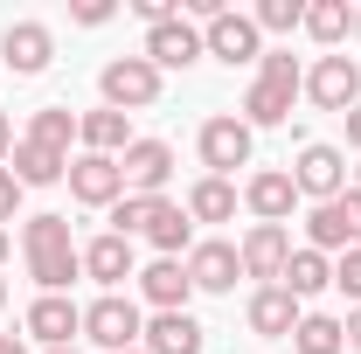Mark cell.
I'll return each mask as SVG.
<instances>
[{"label": "cell", "mask_w": 361, "mask_h": 354, "mask_svg": "<svg viewBox=\"0 0 361 354\" xmlns=\"http://www.w3.org/2000/svg\"><path fill=\"white\" fill-rule=\"evenodd\" d=\"M21 139L70 153V139H77V111H70V104H42V111H28V133H21Z\"/></svg>", "instance_id": "cell-29"}, {"label": "cell", "mask_w": 361, "mask_h": 354, "mask_svg": "<svg viewBox=\"0 0 361 354\" xmlns=\"http://www.w3.org/2000/svg\"><path fill=\"white\" fill-rule=\"evenodd\" d=\"M306 35L334 56V49L355 35V0H306Z\"/></svg>", "instance_id": "cell-26"}, {"label": "cell", "mask_w": 361, "mask_h": 354, "mask_svg": "<svg viewBox=\"0 0 361 354\" xmlns=\"http://www.w3.org/2000/svg\"><path fill=\"white\" fill-rule=\"evenodd\" d=\"M160 202H167V195H126V202L111 209V236H126V243H133V236H146V222H153V209H160Z\"/></svg>", "instance_id": "cell-31"}, {"label": "cell", "mask_w": 361, "mask_h": 354, "mask_svg": "<svg viewBox=\"0 0 361 354\" xmlns=\"http://www.w3.org/2000/svg\"><path fill=\"white\" fill-rule=\"evenodd\" d=\"M7 257H14V236H7V229H0V264H7Z\"/></svg>", "instance_id": "cell-39"}, {"label": "cell", "mask_w": 361, "mask_h": 354, "mask_svg": "<svg viewBox=\"0 0 361 354\" xmlns=\"http://www.w3.org/2000/svg\"><path fill=\"white\" fill-rule=\"evenodd\" d=\"M84 278H97L104 292L133 285V278H139V264H133V243H126V236H111V229H104V236H90V243H84Z\"/></svg>", "instance_id": "cell-21"}, {"label": "cell", "mask_w": 361, "mask_h": 354, "mask_svg": "<svg viewBox=\"0 0 361 354\" xmlns=\"http://www.w3.org/2000/svg\"><path fill=\"white\" fill-rule=\"evenodd\" d=\"M278 285H285V292L306 306V299H319V292H334V257H326V250H313V243H299Z\"/></svg>", "instance_id": "cell-24"}, {"label": "cell", "mask_w": 361, "mask_h": 354, "mask_svg": "<svg viewBox=\"0 0 361 354\" xmlns=\"http://www.w3.org/2000/svg\"><path fill=\"white\" fill-rule=\"evenodd\" d=\"M0 63L14 77H42L49 63H56V28L49 21H7L0 28Z\"/></svg>", "instance_id": "cell-12"}, {"label": "cell", "mask_w": 361, "mask_h": 354, "mask_svg": "<svg viewBox=\"0 0 361 354\" xmlns=\"http://www.w3.org/2000/svg\"><path fill=\"white\" fill-rule=\"evenodd\" d=\"M243 209H250L257 222H292V209H299L292 174H285V167H257V174H243Z\"/></svg>", "instance_id": "cell-18"}, {"label": "cell", "mask_w": 361, "mask_h": 354, "mask_svg": "<svg viewBox=\"0 0 361 354\" xmlns=\"http://www.w3.org/2000/svg\"><path fill=\"white\" fill-rule=\"evenodd\" d=\"M0 354H28V341L21 334H0Z\"/></svg>", "instance_id": "cell-38"}, {"label": "cell", "mask_w": 361, "mask_h": 354, "mask_svg": "<svg viewBox=\"0 0 361 354\" xmlns=\"http://www.w3.org/2000/svg\"><path fill=\"white\" fill-rule=\"evenodd\" d=\"M133 354H146V348H133Z\"/></svg>", "instance_id": "cell-44"}, {"label": "cell", "mask_w": 361, "mask_h": 354, "mask_svg": "<svg viewBox=\"0 0 361 354\" xmlns=\"http://www.w3.org/2000/svg\"><path fill=\"white\" fill-rule=\"evenodd\" d=\"M7 160H14V118L0 111V167H7Z\"/></svg>", "instance_id": "cell-36"}, {"label": "cell", "mask_w": 361, "mask_h": 354, "mask_svg": "<svg viewBox=\"0 0 361 354\" xmlns=\"http://www.w3.org/2000/svg\"><path fill=\"white\" fill-rule=\"evenodd\" d=\"M355 42H361V7H355Z\"/></svg>", "instance_id": "cell-42"}, {"label": "cell", "mask_w": 361, "mask_h": 354, "mask_svg": "<svg viewBox=\"0 0 361 354\" xmlns=\"http://www.w3.org/2000/svg\"><path fill=\"white\" fill-rule=\"evenodd\" d=\"M160 90H167V77L146 63V56H111L104 70H97V97H104V111H153L160 104Z\"/></svg>", "instance_id": "cell-3"}, {"label": "cell", "mask_w": 361, "mask_h": 354, "mask_svg": "<svg viewBox=\"0 0 361 354\" xmlns=\"http://www.w3.org/2000/svg\"><path fill=\"white\" fill-rule=\"evenodd\" d=\"M306 97H313L319 111H341V118H348V111L361 104V63H355V56H341V49L319 56L313 70H306Z\"/></svg>", "instance_id": "cell-10"}, {"label": "cell", "mask_w": 361, "mask_h": 354, "mask_svg": "<svg viewBox=\"0 0 361 354\" xmlns=\"http://www.w3.org/2000/svg\"><path fill=\"white\" fill-rule=\"evenodd\" d=\"M355 188H361V167H355Z\"/></svg>", "instance_id": "cell-43"}, {"label": "cell", "mask_w": 361, "mask_h": 354, "mask_svg": "<svg viewBox=\"0 0 361 354\" xmlns=\"http://www.w3.org/2000/svg\"><path fill=\"white\" fill-rule=\"evenodd\" d=\"M195 153H202V167L216 181H229L236 167H250V153H257V133L236 118V111H216V118H202V133H195Z\"/></svg>", "instance_id": "cell-6"}, {"label": "cell", "mask_w": 361, "mask_h": 354, "mask_svg": "<svg viewBox=\"0 0 361 354\" xmlns=\"http://www.w3.org/2000/svg\"><path fill=\"white\" fill-rule=\"evenodd\" d=\"M292 229L285 222H250L243 229V243H236V257H243V278H257V285H278L285 264H292Z\"/></svg>", "instance_id": "cell-9"}, {"label": "cell", "mask_w": 361, "mask_h": 354, "mask_svg": "<svg viewBox=\"0 0 361 354\" xmlns=\"http://www.w3.org/2000/svg\"><path fill=\"white\" fill-rule=\"evenodd\" d=\"M236 202H243V188H236V181H216V174H202L180 195L188 222H236Z\"/></svg>", "instance_id": "cell-25"}, {"label": "cell", "mask_w": 361, "mask_h": 354, "mask_svg": "<svg viewBox=\"0 0 361 354\" xmlns=\"http://www.w3.org/2000/svg\"><path fill=\"white\" fill-rule=\"evenodd\" d=\"M139 348L146 354H202L209 348V326H202L195 312H153L146 334H139Z\"/></svg>", "instance_id": "cell-20"}, {"label": "cell", "mask_w": 361, "mask_h": 354, "mask_svg": "<svg viewBox=\"0 0 361 354\" xmlns=\"http://www.w3.org/2000/svg\"><path fill=\"white\" fill-rule=\"evenodd\" d=\"M299 299L285 292V285H257L250 299H243V326L257 334V341H292V326H299Z\"/></svg>", "instance_id": "cell-17"}, {"label": "cell", "mask_w": 361, "mask_h": 354, "mask_svg": "<svg viewBox=\"0 0 361 354\" xmlns=\"http://www.w3.org/2000/svg\"><path fill=\"white\" fill-rule=\"evenodd\" d=\"M21 264L42 292H70L84 278V243L70 236V216H21Z\"/></svg>", "instance_id": "cell-1"}, {"label": "cell", "mask_w": 361, "mask_h": 354, "mask_svg": "<svg viewBox=\"0 0 361 354\" xmlns=\"http://www.w3.org/2000/svg\"><path fill=\"white\" fill-rule=\"evenodd\" d=\"M292 188H299V202H334V195H348V146H334V139H306L299 146V160L285 167Z\"/></svg>", "instance_id": "cell-4"}, {"label": "cell", "mask_w": 361, "mask_h": 354, "mask_svg": "<svg viewBox=\"0 0 361 354\" xmlns=\"http://www.w3.org/2000/svg\"><path fill=\"white\" fill-rule=\"evenodd\" d=\"M111 14H118V0H77V7H70V21H77V28H104Z\"/></svg>", "instance_id": "cell-33"}, {"label": "cell", "mask_w": 361, "mask_h": 354, "mask_svg": "<svg viewBox=\"0 0 361 354\" xmlns=\"http://www.w3.org/2000/svg\"><path fill=\"white\" fill-rule=\"evenodd\" d=\"M21 195H28V188L14 181V167H0V229H7V222L21 216Z\"/></svg>", "instance_id": "cell-34"}, {"label": "cell", "mask_w": 361, "mask_h": 354, "mask_svg": "<svg viewBox=\"0 0 361 354\" xmlns=\"http://www.w3.org/2000/svg\"><path fill=\"white\" fill-rule=\"evenodd\" d=\"M0 312H7V278H0Z\"/></svg>", "instance_id": "cell-41"}, {"label": "cell", "mask_w": 361, "mask_h": 354, "mask_svg": "<svg viewBox=\"0 0 361 354\" xmlns=\"http://www.w3.org/2000/svg\"><path fill=\"white\" fill-rule=\"evenodd\" d=\"M70 195H77L84 209H118V202H126V167L104 160V153H77V160H70Z\"/></svg>", "instance_id": "cell-14"}, {"label": "cell", "mask_w": 361, "mask_h": 354, "mask_svg": "<svg viewBox=\"0 0 361 354\" xmlns=\"http://www.w3.org/2000/svg\"><path fill=\"white\" fill-rule=\"evenodd\" d=\"M21 334L42 341V348H77V334H84V306H77L70 292H42L35 306L21 312Z\"/></svg>", "instance_id": "cell-11"}, {"label": "cell", "mask_w": 361, "mask_h": 354, "mask_svg": "<svg viewBox=\"0 0 361 354\" xmlns=\"http://www.w3.org/2000/svg\"><path fill=\"white\" fill-rule=\"evenodd\" d=\"M42 354H84V348H42Z\"/></svg>", "instance_id": "cell-40"}, {"label": "cell", "mask_w": 361, "mask_h": 354, "mask_svg": "<svg viewBox=\"0 0 361 354\" xmlns=\"http://www.w3.org/2000/svg\"><path fill=\"white\" fill-rule=\"evenodd\" d=\"M160 77L167 70H195L202 63V28L188 21V14H174V21H160V28H146V49H139Z\"/></svg>", "instance_id": "cell-13"}, {"label": "cell", "mask_w": 361, "mask_h": 354, "mask_svg": "<svg viewBox=\"0 0 361 354\" xmlns=\"http://www.w3.org/2000/svg\"><path fill=\"white\" fill-rule=\"evenodd\" d=\"M306 243H313V250H326V257L355 250V243H361V188L334 195V202H319L313 216H306Z\"/></svg>", "instance_id": "cell-8"}, {"label": "cell", "mask_w": 361, "mask_h": 354, "mask_svg": "<svg viewBox=\"0 0 361 354\" xmlns=\"http://www.w3.org/2000/svg\"><path fill=\"white\" fill-rule=\"evenodd\" d=\"M292 354H348L341 319H334V312H299V326H292Z\"/></svg>", "instance_id": "cell-28"}, {"label": "cell", "mask_w": 361, "mask_h": 354, "mask_svg": "<svg viewBox=\"0 0 361 354\" xmlns=\"http://www.w3.org/2000/svg\"><path fill=\"white\" fill-rule=\"evenodd\" d=\"M146 243H153L160 257H188V250H195V222H188V209H180V202H160L153 222H146Z\"/></svg>", "instance_id": "cell-27"}, {"label": "cell", "mask_w": 361, "mask_h": 354, "mask_svg": "<svg viewBox=\"0 0 361 354\" xmlns=\"http://www.w3.org/2000/svg\"><path fill=\"white\" fill-rule=\"evenodd\" d=\"M77 146H84V153H104V160H118V153L133 146V118L97 104V111H84V118H77Z\"/></svg>", "instance_id": "cell-22"}, {"label": "cell", "mask_w": 361, "mask_h": 354, "mask_svg": "<svg viewBox=\"0 0 361 354\" xmlns=\"http://www.w3.org/2000/svg\"><path fill=\"white\" fill-rule=\"evenodd\" d=\"M250 21H257V35H292V28H306V0H257Z\"/></svg>", "instance_id": "cell-30"}, {"label": "cell", "mask_w": 361, "mask_h": 354, "mask_svg": "<svg viewBox=\"0 0 361 354\" xmlns=\"http://www.w3.org/2000/svg\"><path fill=\"white\" fill-rule=\"evenodd\" d=\"M133 285L146 292V306H153V312H188V299H195V278H188L180 257H153Z\"/></svg>", "instance_id": "cell-19"}, {"label": "cell", "mask_w": 361, "mask_h": 354, "mask_svg": "<svg viewBox=\"0 0 361 354\" xmlns=\"http://www.w3.org/2000/svg\"><path fill=\"white\" fill-rule=\"evenodd\" d=\"M341 126H348V146H355V153H361V104H355V111H348V118H341Z\"/></svg>", "instance_id": "cell-37"}, {"label": "cell", "mask_w": 361, "mask_h": 354, "mask_svg": "<svg viewBox=\"0 0 361 354\" xmlns=\"http://www.w3.org/2000/svg\"><path fill=\"white\" fill-rule=\"evenodd\" d=\"M299 97H306V70H299V56H292V49H264L257 77H250V90H243V126H250V133L285 126Z\"/></svg>", "instance_id": "cell-2"}, {"label": "cell", "mask_w": 361, "mask_h": 354, "mask_svg": "<svg viewBox=\"0 0 361 354\" xmlns=\"http://www.w3.org/2000/svg\"><path fill=\"white\" fill-rule=\"evenodd\" d=\"M139 334H146V312L126 299V292H97L84 306V341L90 348H104V354H133L139 348Z\"/></svg>", "instance_id": "cell-5"}, {"label": "cell", "mask_w": 361, "mask_h": 354, "mask_svg": "<svg viewBox=\"0 0 361 354\" xmlns=\"http://www.w3.org/2000/svg\"><path fill=\"white\" fill-rule=\"evenodd\" d=\"M341 334H348V354H361V306H348V319H341Z\"/></svg>", "instance_id": "cell-35"}, {"label": "cell", "mask_w": 361, "mask_h": 354, "mask_svg": "<svg viewBox=\"0 0 361 354\" xmlns=\"http://www.w3.org/2000/svg\"><path fill=\"white\" fill-rule=\"evenodd\" d=\"M14 181L21 188H56V181H70V153H56V146H35V139H14Z\"/></svg>", "instance_id": "cell-23"}, {"label": "cell", "mask_w": 361, "mask_h": 354, "mask_svg": "<svg viewBox=\"0 0 361 354\" xmlns=\"http://www.w3.org/2000/svg\"><path fill=\"white\" fill-rule=\"evenodd\" d=\"M180 264L195 278V292H236V278H243V257H236L229 236H195V250Z\"/></svg>", "instance_id": "cell-15"}, {"label": "cell", "mask_w": 361, "mask_h": 354, "mask_svg": "<svg viewBox=\"0 0 361 354\" xmlns=\"http://www.w3.org/2000/svg\"><path fill=\"white\" fill-rule=\"evenodd\" d=\"M334 292H348V306H361V243L334 257Z\"/></svg>", "instance_id": "cell-32"}, {"label": "cell", "mask_w": 361, "mask_h": 354, "mask_svg": "<svg viewBox=\"0 0 361 354\" xmlns=\"http://www.w3.org/2000/svg\"><path fill=\"white\" fill-rule=\"evenodd\" d=\"M118 167H126V195H167V181H174V146H167V139H133V146L118 153Z\"/></svg>", "instance_id": "cell-16"}, {"label": "cell", "mask_w": 361, "mask_h": 354, "mask_svg": "<svg viewBox=\"0 0 361 354\" xmlns=\"http://www.w3.org/2000/svg\"><path fill=\"white\" fill-rule=\"evenodd\" d=\"M202 56H209V63H223V70H257V63H264V35H257V21H250V14L223 7V14L202 28Z\"/></svg>", "instance_id": "cell-7"}]
</instances>
